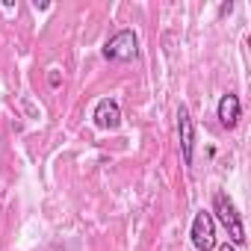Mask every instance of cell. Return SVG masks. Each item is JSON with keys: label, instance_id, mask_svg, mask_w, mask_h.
<instances>
[{"label": "cell", "instance_id": "5b68a950", "mask_svg": "<svg viewBox=\"0 0 251 251\" xmlns=\"http://www.w3.org/2000/svg\"><path fill=\"white\" fill-rule=\"evenodd\" d=\"M92 118H95V127H98V130H118V124H121L118 100H115V98H103V100H98Z\"/></svg>", "mask_w": 251, "mask_h": 251}, {"label": "cell", "instance_id": "6da1fadb", "mask_svg": "<svg viewBox=\"0 0 251 251\" xmlns=\"http://www.w3.org/2000/svg\"><path fill=\"white\" fill-rule=\"evenodd\" d=\"M213 213H216L213 219H219L222 227L227 230L230 245L233 248L245 245V227H242V219H239V213H236V207H233V201H230L227 192H216L213 195Z\"/></svg>", "mask_w": 251, "mask_h": 251}, {"label": "cell", "instance_id": "3957f363", "mask_svg": "<svg viewBox=\"0 0 251 251\" xmlns=\"http://www.w3.org/2000/svg\"><path fill=\"white\" fill-rule=\"evenodd\" d=\"M189 236H192V245H195L198 251H213V248H216V219H213V213L198 210L195 219H192Z\"/></svg>", "mask_w": 251, "mask_h": 251}, {"label": "cell", "instance_id": "277c9868", "mask_svg": "<svg viewBox=\"0 0 251 251\" xmlns=\"http://www.w3.org/2000/svg\"><path fill=\"white\" fill-rule=\"evenodd\" d=\"M177 136H180V154H183V163L192 166V154H195V121L189 115V109L180 103L177 109Z\"/></svg>", "mask_w": 251, "mask_h": 251}, {"label": "cell", "instance_id": "52a82bcc", "mask_svg": "<svg viewBox=\"0 0 251 251\" xmlns=\"http://www.w3.org/2000/svg\"><path fill=\"white\" fill-rule=\"evenodd\" d=\"M219 251H236V248H233L230 242H225V245H219Z\"/></svg>", "mask_w": 251, "mask_h": 251}, {"label": "cell", "instance_id": "8992f818", "mask_svg": "<svg viewBox=\"0 0 251 251\" xmlns=\"http://www.w3.org/2000/svg\"><path fill=\"white\" fill-rule=\"evenodd\" d=\"M216 115H219V121H222V127H227V130H233L236 127V121H239V115H242V103H239V98L236 95H222L219 98V106H216Z\"/></svg>", "mask_w": 251, "mask_h": 251}, {"label": "cell", "instance_id": "7a4b0ae2", "mask_svg": "<svg viewBox=\"0 0 251 251\" xmlns=\"http://www.w3.org/2000/svg\"><path fill=\"white\" fill-rule=\"evenodd\" d=\"M136 56H139V39L133 30H118L103 45V59H109V62H130Z\"/></svg>", "mask_w": 251, "mask_h": 251}]
</instances>
